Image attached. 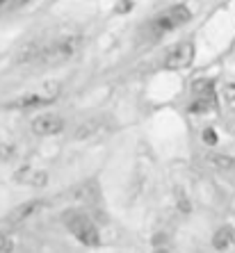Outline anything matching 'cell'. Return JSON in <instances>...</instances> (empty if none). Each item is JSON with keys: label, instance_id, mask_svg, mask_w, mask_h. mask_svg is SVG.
I'll return each mask as SVG.
<instances>
[{"label": "cell", "instance_id": "6da1fadb", "mask_svg": "<svg viewBox=\"0 0 235 253\" xmlns=\"http://www.w3.org/2000/svg\"><path fill=\"white\" fill-rule=\"evenodd\" d=\"M64 224H66V228H69V233L76 237L80 244H85V247H100V230L87 214H83V212H71V214H66Z\"/></svg>", "mask_w": 235, "mask_h": 253}, {"label": "cell", "instance_id": "7a4b0ae2", "mask_svg": "<svg viewBox=\"0 0 235 253\" xmlns=\"http://www.w3.org/2000/svg\"><path fill=\"white\" fill-rule=\"evenodd\" d=\"M80 43H83L80 37H64V39H59V42L42 48V53H39V59H37V62H44V64H62V62L71 59L78 53Z\"/></svg>", "mask_w": 235, "mask_h": 253}, {"label": "cell", "instance_id": "3957f363", "mask_svg": "<svg viewBox=\"0 0 235 253\" xmlns=\"http://www.w3.org/2000/svg\"><path fill=\"white\" fill-rule=\"evenodd\" d=\"M189 9L185 5H174L171 9H167L165 14H160L158 18H153L151 30L155 35H165V32H174L176 28L185 25L189 21Z\"/></svg>", "mask_w": 235, "mask_h": 253}, {"label": "cell", "instance_id": "277c9868", "mask_svg": "<svg viewBox=\"0 0 235 253\" xmlns=\"http://www.w3.org/2000/svg\"><path fill=\"white\" fill-rule=\"evenodd\" d=\"M192 62H194V43L183 42V43L174 46L169 53H167V57H165V69H169V71H181V69H188V66H192Z\"/></svg>", "mask_w": 235, "mask_h": 253}, {"label": "cell", "instance_id": "5b68a950", "mask_svg": "<svg viewBox=\"0 0 235 253\" xmlns=\"http://www.w3.org/2000/svg\"><path fill=\"white\" fill-rule=\"evenodd\" d=\"M59 94V84L57 87H48V91H32V94H23L18 96L9 107H16V110H32V107H42L53 103Z\"/></svg>", "mask_w": 235, "mask_h": 253}, {"label": "cell", "instance_id": "8992f818", "mask_svg": "<svg viewBox=\"0 0 235 253\" xmlns=\"http://www.w3.org/2000/svg\"><path fill=\"white\" fill-rule=\"evenodd\" d=\"M215 103H217V96H215V84L210 80L194 84V103L189 105V112H208L215 107Z\"/></svg>", "mask_w": 235, "mask_h": 253}, {"label": "cell", "instance_id": "52a82bcc", "mask_svg": "<svg viewBox=\"0 0 235 253\" xmlns=\"http://www.w3.org/2000/svg\"><path fill=\"white\" fill-rule=\"evenodd\" d=\"M64 130V121L57 114H42V117L32 119V132L42 137H53Z\"/></svg>", "mask_w": 235, "mask_h": 253}, {"label": "cell", "instance_id": "ba28073f", "mask_svg": "<svg viewBox=\"0 0 235 253\" xmlns=\"http://www.w3.org/2000/svg\"><path fill=\"white\" fill-rule=\"evenodd\" d=\"M18 183H25V185H32V187H44L48 183V176L46 171L42 169H32V167H23V169H18L14 173Z\"/></svg>", "mask_w": 235, "mask_h": 253}, {"label": "cell", "instance_id": "9c48e42d", "mask_svg": "<svg viewBox=\"0 0 235 253\" xmlns=\"http://www.w3.org/2000/svg\"><path fill=\"white\" fill-rule=\"evenodd\" d=\"M44 206H46L44 201H28V203H23V206H18L16 210L12 212V217H9V221H12V224H16V221H25V219L32 217L35 212L42 210Z\"/></svg>", "mask_w": 235, "mask_h": 253}, {"label": "cell", "instance_id": "30bf717a", "mask_svg": "<svg viewBox=\"0 0 235 253\" xmlns=\"http://www.w3.org/2000/svg\"><path fill=\"white\" fill-rule=\"evenodd\" d=\"M235 242V230L231 226H222V228L212 235V247L217 249V251H226V249L233 247Z\"/></svg>", "mask_w": 235, "mask_h": 253}, {"label": "cell", "instance_id": "8fae6325", "mask_svg": "<svg viewBox=\"0 0 235 253\" xmlns=\"http://www.w3.org/2000/svg\"><path fill=\"white\" fill-rule=\"evenodd\" d=\"M208 162H210L215 169H219V171H229V169H233L235 167L233 158H229V155H219V153H210L208 155Z\"/></svg>", "mask_w": 235, "mask_h": 253}, {"label": "cell", "instance_id": "7c38bea8", "mask_svg": "<svg viewBox=\"0 0 235 253\" xmlns=\"http://www.w3.org/2000/svg\"><path fill=\"white\" fill-rule=\"evenodd\" d=\"M14 251V240L7 235H0V253H12Z\"/></svg>", "mask_w": 235, "mask_h": 253}, {"label": "cell", "instance_id": "4fadbf2b", "mask_svg": "<svg viewBox=\"0 0 235 253\" xmlns=\"http://www.w3.org/2000/svg\"><path fill=\"white\" fill-rule=\"evenodd\" d=\"M12 155H14V146H12V144H0V162H7Z\"/></svg>", "mask_w": 235, "mask_h": 253}, {"label": "cell", "instance_id": "5bb4252c", "mask_svg": "<svg viewBox=\"0 0 235 253\" xmlns=\"http://www.w3.org/2000/svg\"><path fill=\"white\" fill-rule=\"evenodd\" d=\"M203 141L210 144V146H215V144H217V132H215L212 128H206L203 130Z\"/></svg>", "mask_w": 235, "mask_h": 253}, {"label": "cell", "instance_id": "9a60e30c", "mask_svg": "<svg viewBox=\"0 0 235 253\" xmlns=\"http://www.w3.org/2000/svg\"><path fill=\"white\" fill-rule=\"evenodd\" d=\"M130 9H133V0H121V2L117 5L119 14H126V12H130Z\"/></svg>", "mask_w": 235, "mask_h": 253}, {"label": "cell", "instance_id": "2e32d148", "mask_svg": "<svg viewBox=\"0 0 235 253\" xmlns=\"http://www.w3.org/2000/svg\"><path fill=\"white\" fill-rule=\"evenodd\" d=\"M224 96H226L229 103H233L235 100V84H226V87H224Z\"/></svg>", "mask_w": 235, "mask_h": 253}, {"label": "cell", "instance_id": "e0dca14e", "mask_svg": "<svg viewBox=\"0 0 235 253\" xmlns=\"http://www.w3.org/2000/svg\"><path fill=\"white\" fill-rule=\"evenodd\" d=\"M12 2H14V7H21V5H28L30 0H12Z\"/></svg>", "mask_w": 235, "mask_h": 253}, {"label": "cell", "instance_id": "ac0fdd59", "mask_svg": "<svg viewBox=\"0 0 235 253\" xmlns=\"http://www.w3.org/2000/svg\"><path fill=\"white\" fill-rule=\"evenodd\" d=\"M2 5H5V0H0V7H2Z\"/></svg>", "mask_w": 235, "mask_h": 253}, {"label": "cell", "instance_id": "d6986e66", "mask_svg": "<svg viewBox=\"0 0 235 253\" xmlns=\"http://www.w3.org/2000/svg\"><path fill=\"white\" fill-rule=\"evenodd\" d=\"M158 253H165V251H158Z\"/></svg>", "mask_w": 235, "mask_h": 253}]
</instances>
